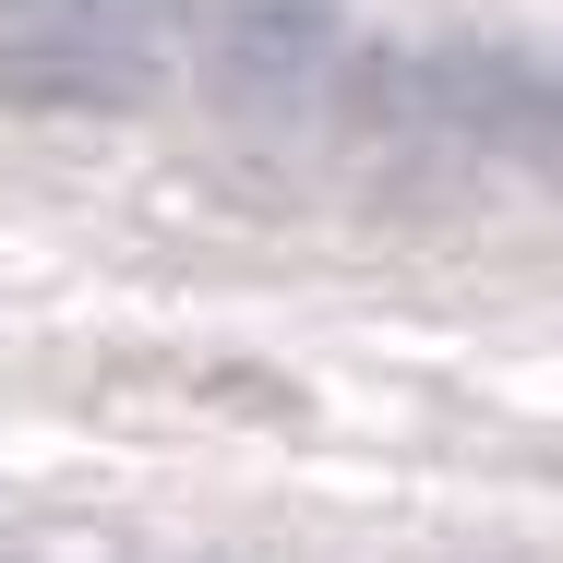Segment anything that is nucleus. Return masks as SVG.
<instances>
[{
    "mask_svg": "<svg viewBox=\"0 0 563 563\" xmlns=\"http://www.w3.org/2000/svg\"><path fill=\"white\" fill-rule=\"evenodd\" d=\"M192 0H12L0 12V97L24 109H156L180 73Z\"/></svg>",
    "mask_w": 563,
    "mask_h": 563,
    "instance_id": "obj_2",
    "label": "nucleus"
},
{
    "mask_svg": "<svg viewBox=\"0 0 563 563\" xmlns=\"http://www.w3.org/2000/svg\"><path fill=\"white\" fill-rule=\"evenodd\" d=\"M347 120L396 156H492V168H540L552 156V60L516 36H455V48H384Z\"/></svg>",
    "mask_w": 563,
    "mask_h": 563,
    "instance_id": "obj_1",
    "label": "nucleus"
},
{
    "mask_svg": "<svg viewBox=\"0 0 563 563\" xmlns=\"http://www.w3.org/2000/svg\"><path fill=\"white\" fill-rule=\"evenodd\" d=\"M336 48H347V0H217L205 85L240 120H288L336 85Z\"/></svg>",
    "mask_w": 563,
    "mask_h": 563,
    "instance_id": "obj_3",
    "label": "nucleus"
}]
</instances>
